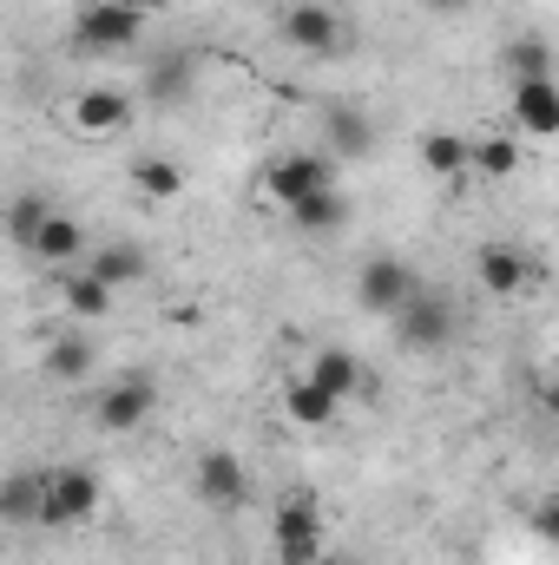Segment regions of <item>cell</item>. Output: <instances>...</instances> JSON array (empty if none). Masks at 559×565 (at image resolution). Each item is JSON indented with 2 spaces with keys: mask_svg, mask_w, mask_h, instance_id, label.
I'll list each match as a JSON object with an SVG mask.
<instances>
[{
  "mask_svg": "<svg viewBox=\"0 0 559 565\" xmlns=\"http://www.w3.org/2000/svg\"><path fill=\"white\" fill-rule=\"evenodd\" d=\"M73 40L86 53H133L145 40V0H86L73 20Z\"/></svg>",
  "mask_w": 559,
  "mask_h": 565,
  "instance_id": "6da1fadb",
  "label": "cell"
},
{
  "mask_svg": "<svg viewBox=\"0 0 559 565\" xmlns=\"http://www.w3.org/2000/svg\"><path fill=\"white\" fill-rule=\"evenodd\" d=\"M395 322V342L409 349V355H441L447 342H454V329H461V316H454V302L447 296H434L428 282H421L415 296L389 316Z\"/></svg>",
  "mask_w": 559,
  "mask_h": 565,
  "instance_id": "7a4b0ae2",
  "label": "cell"
},
{
  "mask_svg": "<svg viewBox=\"0 0 559 565\" xmlns=\"http://www.w3.org/2000/svg\"><path fill=\"white\" fill-rule=\"evenodd\" d=\"M99 513V473L86 467H46L40 473V526H86Z\"/></svg>",
  "mask_w": 559,
  "mask_h": 565,
  "instance_id": "3957f363",
  "label": "cell"
},
{
  "mask_svg": "<svg viewBox=\"0 0 559 565\" xmlns=\"http://www.w3.org/2000/svg\"><path fill=\"white\" fill-rule=\"evenodd\" d=\"M191 493H198V507H211V513H238V507L251 500V467H244V454L204 447V454L191 460Z\"/></svg>",
  "mask_w": 559,
  "mask_h": 565,
  "instance_id": "277c9868",
  "label": "cell"
},
{
  "mask_svg": "<svg viewBox=\"0 0 559 565\" xmlns=\"http://www.w3.org/2000/svg\"><path fill=\"white\" fill-rule=\"evenodd\" d=\"M329 553V533H323V507L309 487H296L277 507V565H316Z\"/></svg>",
  "mask_w": 559,
  "mask_h": 565,
  "instance_id": "5b68a950",
  "label": "cell"
},
{
  "mask_svg": "<svg viewBox=\"0 0 559 565\" xmlns=\"http://www.w3.org/2000/svg\"><path fill=\"white\" fill-rule=\"evenodd\" d=\"M277 33H283V46H296V53H336L349 40V20H342L336 0H289Z\"/></svg>",
  "mask_w": 559,
  "mask_h": 565,
  "instance_id": "8992f818",
  "label": "cell"
},
{
  "mask_svg": "<svg viewBox=\"0 0 559 565\" xmlns=\"http://www.w3.org/2000/svg\"><path fill=\"white\" fill-rule=\"evenodd\" d=\"M415 289H421V270L409 264V257H389V250L369 257V264L356 270V302H362L369 316H395Z\"/></svg>",
  "mask_w": 559,
  "mask_h": 565,
  "instance_id": "52a82bcc",
  "label": "cell"
},
{
  "mask_svg": "<svg viewBox=\"0 0 559 565\" xmlns=\"http://www.w3.org/2000/svg\"><path fill=\"white\" fill-rule=\"evenodd\" d=\"M151 408H158V382H151V375H113V382L93 395V422L106 427V434H133V427H145Z\"/></svg>",
  "mask_w": 559,
  "mask_h": 565,
  "instance_id": "ba28073f",
  "label": "cell"
},
{
  "mask_svg": "<svg viewBox=\"0 0 559 565\" xmlns=\"http://www.w3.org/2000/svg\"><path fill=\"white\" fill-rule=\"evenodd\" d=\"M342 178V164L329 158V151H283L277 164L264 171V191L277 198V204H296V198H309V191H329Z\"/></svg>",
  "mask_w": 559,
  "mask_h": 565,
  "instance_id": "9c48e42d",
  "label": "cell"
},
{
  "mask_svg": "<svg viewBox=\"0 0 559 565\" xmlns=\"http://www.w3.org/2000/svg\"><path fill=\"white\" fill-rule=\"evenodd\" d=\"M329 402H356V395H369L376 382H369V362L356 355V349H342V342H329V349H316L309 355V369H303Z\"/></svg>",
  "mask_w": 559,
  "mask_h": 565,
  "instance_id": "30bf717a",
  "label": "cell"
},
{
  "mask_svg": "<svg viewBox=\"0 0 559 565\" xmlns=\"http://www.w3.org/2000/svg\"><path fill=\"white\" fill-rule=\"evenodd\" d=\"M283 211H289V231H296V237H342V231L356 224V204H349L342 184L309 191V198H296V204H283Z\"/></svg>",
  "mask_w": 559,
  "mask_h": 565,
  "instance_id": "8fae6325",
  "label": "cell"
},
{
  "mask_svg": "<svg viewBox=\"0 0 559 565\" xmlns=\"http://www.w3.org/2000/svg\"><path fill=\"white\" fill-rule=\"evenodd\" d=\"M507 119L527 139H553L559 132V79H520L507 93Z\"/></svg>",
  "mask_w": 559,
  "mask_h": 565,
  "instance_id": "7c38bea8",
  "label": "cell"
},
{
  "mask_svg": "<svg viewBox=\"0 0 559 565\" xmlns=\"http://www.w3.org/2000/svg\"><path fill=\"white\" fill-rule=\"evenodd\" d=\"M126 126H133V93H119V86H86V93L73 99V132L113 139V132H126Z\"/></svg>",
  "mask_w": 559,
  "mask_h": 565,
  "instance_id": "4fadbf2b",
  "label": "cell"
},
{
  "mask_svg": "<svg viewBox=\"0 0 559 565\" xmlns=\"http://www.w3.org/2000/svg\"><path fill=\"white\" fill-rule=\"evenodd\" d=\"M80 270H86V277H99L113 296H119V289H133V282L151 277V257H145L139 244H126V237H119V244H86Z\"/></svg>",
  "mask_w": 559,
  "mask_h": 565,
  "instance_id": "5bb4252c",
  "label": "cell"
},
{
  "mask_svg": "<svg viewBox=\"0 0 559 565\" xmlns=\"http://www.w3.org/2000/svg\"><path fill=\"white\" fill-rule=\"evenodd\" d=\"M474 277H481L487 296H520V289H534V257L520 244H481Z\"/></svg>",
  "mask_w": 559,
  "mask_h": 565,
  "instance_id": "9a60e30c",
  "label": "cell"
},
{
  "mask_svg": "<svg viewBox=\"0 0 559 565\" xmlns=\"http://www.w3.org/2000/svg\"><path fill=\"white\" fill-rule=\"evenodd\" d=\"M33 264H46V270H80V257H86V224L80 217H66V211H53L46 224H40V237H33V250H27Z\"/></svg>",
  "mask_w": 559,
  "mask_h": 565,
  "instance_id": "2e32d148",
  "label": "cell"
},
{
  "mask_svg": "<svg viewBox=\"0 0 559 565\" xmlns=\"http://www.w3.org/2000/svg\"><path fill=\"white\" fill-rule=\"evenodd\" d=\"M467 145L474 139H461L454 126H428L421 132V171L441 178V184H461L467 178Z\"/></svg>",
  "mask_w": 559,
  "mask_h": 565,
  "instance_id": "e0dca14e",
  "label": "cell"
},
{
  "mask_svg": "<svg viewBox=\"0 0 559 565\" xmlns=\"http://www.w3.org/2000/svg\"><path fill=\"white\" fill-rule=\"evenodd\" d=\"M93 362H99V349H93V335L73 322V329H60L53 342H46V375L53 382H86L93 375Z\"/></svg>",
  "mask_w": 559,
  "mask_h": 565,
  "instance_id": "ac0fdd59",
  "label": "cell"
},
{
  "mask_svg": "<svg viewBox=\"0 0 559 565\" xmlns=\"http://www.w3.org/2000/svg\"><path fill=\"white\" fill-rule=\"evenodd\" d=\"M40 473L46 467L0 473V526H40Z\"/></svg>",
  "mask_w": 559,
  "mask_h": 565,
  "instance_id": "d6986e66",
  "label": "cell"
},
{
  "mask_svg": "<svg viewBox=\"0 0 559 565\" xmlns=\"http://www.w3.org/2000/svg\"><path fill=\"white\" fill-rule=\"evenodd\" d=\"M500 73H507V86H520V79H553V46H547V33H514V40L500 46Z\"/></svg>",
  "mask_w": 559,
  "mask_h": 565,
  "instance_id": "ffe728a7",
  "label": "cell"
},
{
  "mask_svg": "<svg viewBox=\"0 0 559 565\" xmlns=\"http://www.w3.org/2000/svg\"><path fill=\"white\" fill-rule=\"evenodd\" d=\"M60 302H66V316H73L80 329H93V322L113 316V289L99 277H86V270H66V277H60Z\"/></svg>",
  "mask_w": 559,
  "mask_h": 565,
  "instance_id": "44dd1931",
  "label": "cell"
},
{
  "mask_svg": "<svg viewBox=\"0 0 559 565\" xmlns=\"http://www.w3.org/2000/svg\"><path fill=\"white\" fill-rule=\"evenodd\" d=\"M60 204L53 198H40V191H20V198H7V211H0V231H7V244L13 250H33V237H40V224L53 217Z\"/></svg>",
  "mask_w": 559,
  "mask_h": 565,
  "instance_id": "7402d4cb",
  "label": "cell"
},
{
  "mask_svg": "<svg viewBox=\"0 0 559 565\" xmlns=\"http://www.w3.org/2000/svg\"><path fill=\"white\" fill-rule=\"evenodd\" d=\"M514 171H520V139H514V132H487V139L467 145V178L500 184V178H514Z\"/></svg>",
  "mask_w": 559,
  "mask_h": 565,
  "instance_id": "603a6c76",
  "label": "cell"
},
{
  "mask_svg": "<svg viewBox=\"0 0 559 565\" xmlns=\"http://www.w3.org/2000/svg\"><path fill=\"white\" fill-rule=\"evenodd\" d=\"M283 415H289L296 427H329L336 415H342V402H329L309 375H296V382L283 388Z\"/></svg>",
  "mask_w": 559,
  "mask_h": 565,
  "instance_id": "cb8c5ba5",
  "label": "cell"
},
{
  "mask_svg": "<svg viewBox=\"0 0 559 565\" xmlns=\"http://www.w3.org/2000/svg\"><path fill=\"white\" fill-rule=\"evenodd\" d=\"M133 184H139V198L151 204H171V198H184V164L178 158H133Z\"/></svg>",
  "mask_w": 559,
  "mask_h": 565,
  "instance_id": "d4e9b609",
  "label": "cell"
},
{
  "mask_svg": "<svg viewBox=\"0 0 559 565\" xmlns=\"http://www.w3.org/2000/svg\"><path fill=\"white\" fill-rule=\"evenodd\" d=\"M369 151H376V126H369L362 113H342V106H336V113H329V158H336V164H342V158L362 164Z\"/></svg>",
  "mask_w": 559,
  "mask_h": 565,
  "instance_id": "484cf974",
  "label": "cell"
},
{
  "mask_svg": "<svg viewBox=\"0 0 559 565\" xmlns=\"http://www.w3.org/2000/svg\"><path fill=\"white\" fill-rule=\"evenodd\" d=\"M151 93H158V99H178V93H184V60H165V66L151 73Z\"/></svg>",
  "mask_w": 559,
  "mask_h": 565,
  "instance_id": "4316f807",
  "label": "cell"
},
{
  "mask_svg": "<svg viewBox=\"0 0 559 565\" xmlns=\"http://www.w3.org/2000/svg\"><path fill=\"white\" fill-rule=\"evenodd\" d=\"M434 20H461V13H474V0H421Z\"/></svg>",
  "mask_w": 559,
  "mask_h": 565,
  "instance_id": "83f0119b",
  "label": "cell"
},
{
  "mask_svg": "<svg viewBox=\"0 0 559 565\" xmlns=\"http://www.w3.org/2000/svg\"><path fill=\"white\" fill-rule=\"evenodd\" d=\"M316 565H356V559H349V553H336V546H329V553H323V559H316Z\"/></svg>",
  "mask_w": 559,
  "mask_h": 565,
  "instance_id": "f1b7e54d",
  "label": "cell"
}]
</instances>
